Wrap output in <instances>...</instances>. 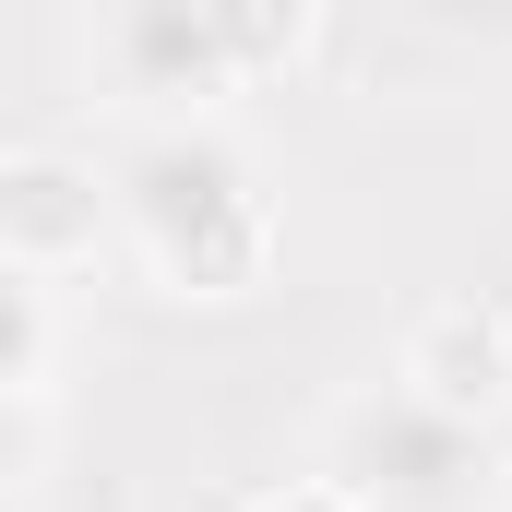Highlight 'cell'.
<instances>
[{"label":"cell","mask_w":512,"mask_h":512,"mask_svg":"<svg viewBox=\"0 0 512 512\" xmlns=\"http://www.w3.org/2000/svg\"><path fill=\"white\" fill-rule=\"evenodd\" d=\"M108 179H120V239L167 298H251L274 274V191L227 120H155Z\"/></svg>","instance_id":"obj_1"},{"label":"cell","mask_w":512,"mask_h":512,"mask_svg":"<svg viewBox=\"0 0 512 512\" xmlns=\"http://www.w3.org/2000/svg\"><path fill=\"white\" fill-rule=\"evenodd\" d=\"M322 465L370 512H489L501 501V441L489 417H453L417 382H370L322 417Z\"/></svg>","instance_id":"obj_2"},{"label":"cell","mask_w":512,"mask_h":512,"mask_svg":"<svg viewBox=\"0 0 512 512\" xmlns=\"http://www.w3.org/2000/svg\"><path fill=\"white\" fill-rule=\"evenodd\" d=\"M96 72L120 84L131 108H167V120H203L215 96H239L227 36H215V0H108Z\"/></svg>","instance_id":"obj_3"},{"label":"cell","mask_w":512,"mask_h":512,"mask_svg":"<svg viewBox=\"0 0 512 512\" xmlns=\"http://www.w3.org/2000/svg\"><path fill=\"white\" fill-rule=\"evenodd\" d=\"M108 227H120V179H96L84 155L24 143V155L0 167V262H12V274L72 286V274H96Z\"/></svg>","instance_id":"obj_4"},{"label":"cell","mask_w":512,"mask_h":512,"mask_svg":"<svg viewBox=\"0 0 512 512\" xmlns=\"http://www.w3.org/2000/svg\"><path fill=\"white\" fill-rule=\"evenodd\" d=\"M393 382H417L429 405H453V417H501V405H512V310H489V298H441V310L405 334Z\"/></svg>","instance_id":"obj_5"},{"label":"cell","mask_w":512,"mask_h":512,"mask_svg":"<svg viewBox=\"0 0 512 512\" xmlns=\"http://www.w3.org/2000/svg\"><path fill=\"white\" fill-rule=\"evenodd\" d=\"M60 393V286L0 262V405H48Z\"/></svg>","instance_id":"obj_6"},{"label":"cell","mask_w":512,"mask_h":512,"mask_svg":"<svg viewBox=\"0 0 512 512\" xmlns=\"http://www.w3.org/2000/svg\"><path fill=\"white\" fill-rule=\"evenodd\" d=\"M215 36H227V72H239V84H274V72L310 60L322 0H215Z\"/></svg>","instance_id":"obj_7"},{"label":"cell","mask_w":512,"mask_h":512,"mask_svg":"<svg viewBox=\"0 0 512 512\" xmlns=\"http://www.w3.org/2000/svg\"><path fill=\"white\" fill-rule=\"evenodd\" d=\"M251 512H370V501H358V489H346V477L322 465V477H286V489H262Z\"/></svg>","instance_id":"obj_8"}]
</instances>
